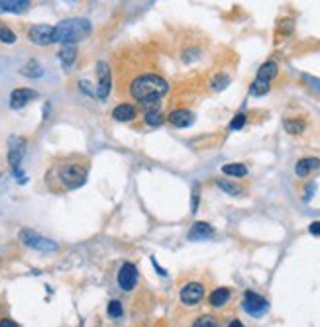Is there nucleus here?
Here are the masks:
<instances>
[{
    "label": "nucleus",
    "instance_id": "obj_1",
    "mask_svg": "<svg viewBox=\"0 0 320 327\" xmlns=\"http://www.w3.org/2000/svg\"><path fill=\"white\" fill-rule=\"evenodd\" d=\"M89 161L85 157H67L55 163L47 173V182L53 190H75L87 182Z\"/></svg>",
    "mask_w": 320,
    "mask_h": 327
},
{
    "label": "nucleus",
    "instance_id": "obj_2",
    "mask_svg": "<svg viewBox=\"0 0 320 327\" xmlns=\"http://www.w3.org/2000/svg\"><path fill=\"white\" fill-rule=\"evenodd\" d=\"M128 92L136 102L150 104V102L161 100L169 92V83L155 73H143V75L132 78Z\"/></svg>",
    "mask_w": 320,
    "mask_h": 327
},
{
    "label": "nucleus",
    "instance_id": "obj_3",
    "mask_svg": "<svg viewBox=\"0 0 320 327\" xmlns=\"http://www.w3.org/2000/svg\"><path fill=\"white\" fill-rule=\"evenodd\" d=\"M90 32H92V25L89 20L85 18H67L63 22L55 25L53 30V43H77L83 41L85 38H89Z\"/></svg>",
    "mask_w": 320,
    "mask_h": 327
},
{
    "label": "nucleus",
    "instance_id": "obj_4",
    "mask_svg": "<svg viewBox=\"0 0 320 327\" xmlns=\"http://www.w3.org/2000/svg\"><path fill=\"white\" fill-rule=\"evenodd\" d=\"M24 153H26V139L10 138V141H8V165H10L14 176L18 178L20 184H24L28 180L26 176L22 175V169H20L22 159H24Z\"/></svg>",
    "mask_w": 320,
    "mask_h": 327
},
{
    "label": "nucleus",
    "instance_id": "obj_5",
    "mask_svg": "<svg viewBox=\"0 0 320 327\" xmlns=\"http://www.w3.org/2000/svg\"><path fill=\"white\" fill-rule=\"evenodd\" d=\"M20 241L30 247V249H36V251H57V243L52 239H47V237H43V235H39L36 231H32V229H22L20 231Z\"/></svg>",
    "mask_w": 320,
    "mask_h": 327
},
{
    "label": "nucleus",
    "instance_id": "obj_6",
    "mask_svg": "<svg viewBox=\"0 0 320 327\" xmlns=\"http://www.w3.org/2000/svg\"><path fill=\"white\" fill-rule=\"evenodd\" d=\"M242 308L245 314L254 315V317H261V315L267 314L269 302L263 298V296L256 294V292H245V294H243Z\"/></svg>",
    "mask_w": 320,
    "mask_h": 327
},
{
    "label": "nucleus",
    "instance_id": "obj_7",
    "mask_svg": "<svg viewBox=\"0 0 320 327\" xmlns=\"http://www.w3.org/2000/svg\"><path fill=\"white\" fill-rule=\"evenodd\" d=\"M96 78H99V83H96V98L104 100V98H108L110 88H112V73H110V67L104 61L96 63Z\"/></svg>",
    "mask_w": 320,
    "mask_h": 327
},
{
    "label": "nucleus",
    "instance_id": "obj_8",
    "mask_svg": "<svg viewBox=\"0 0 320 327\" xmlns=\"http://www.w3.org/2000/svg\"><path fill=\"white\" fill-rule=\"evenodd\" d=\"M53 25H47V24H36L30 28V32H28V38L32 43H36V45H41V47H45V45H52L53 43Z\"/></svg>",
    "mask_w": 320,
    "mask_h": 327
},
{
    "label": "nucleus",
    "instance_id": "obj_9",
    "mask_svg": "<svg viewBox=\"0 0 320 327\" xmlns=\"http://www.w3.org/2000/svg\"><path fill=\"white\" fill-rule=\"evenodd\" d=\"M136 282H138V268H136V264L124 263L120 266V272H118V286L124 292H130V290H134Z\"/></svg>",
    "mask_w": 320,
    "mask_h": 327
},
{
    "label": "nucleus",
    "instance_id": "obj_10",
    "mask_svg": "<svg viewBox=\"0 0 320 327\" xmlns=\"http://www.w3.org/2000/svg\"><path fill=\"white\" fill-rule=\"evenodd\" d=\"M205 298V286L199 282H189L181 288V302L185 306H194Z\"/></svg>",
    "mask_w": 320,
    "mask_h": 327
},
{
    "label": "nucleus",
    "instance_id": "obj_11",
    "mask_svg": "<svg viewBox=\"0 0 320 327\" xmlns=\"http://www.w3.org/2000/svg\"><path fill=\"white\" fill-rule=\"evenodd\" d=\"M36 98H38V92H36V90H32V88H16V90H12V94H10V108L20 110V108H24L26 104H30V102L36 100Z\"/></svg>",
    "mask_w": 320,
    "mask_h": 327
},
{
    "label": "nucleus",
    "instance_id": "obj_12",
    "mask_svg": "<svg viewBox=\"0 0 320 327\" xmlns=\"http://www.w3.org/2000/svg\"><path fill=\"white\" fill-rule=\"evenodd\" d=\"M167 122L175 127H189L192 122H194V114L179 108V110H173V112L167 116Z\"/></svg>",
    "mask_w": 320,
    "mask_h": 327
},
{
    "label": "nucleus",
    "instance_id": "obj_13",
    "mask_svg": "<svg viewBox=\"0 0 320 327\" xmlns=\"http://www.w3.org/2000/svg\"><path fill=\"white\" fill-rule=\"evenodd\" d=\"M316 169H320V159H316V157H305V159H301V161L297 163L294 173H297V176L305 178V176H308L310 173H314Z\"/></svg>",
    "mask_w": 320,
    "mask_h": 327
},
{
    "label": "nucleus",
    "instance_id": "obj_14",
    "mask_svg": "<svg viewBox=\"0 0 320 327\" xmlns=\"http://www.w3.org/2000/svg\"><path fill=\"white\" fill-rule=\"evenodd\" d=\"M212 233H214V227L210 226V224H206V222H196V224L191 227V231H189V239L191 241L208 239V237H212Z\"/></svg>",
    "mask_w": 320,
    "mask_h": 327
},
{
    "label": "nucleus",
    "instance_id": "obj_15",
    "mask_svg": "<svg viewBox=\"0 0 320 327\" xmlns=\"http://www.w3.org/2000/svg\"><path fill=\"white\" fill-rule=\"evenodd\" d=\"M138 116V110L134 104H118L112 110V118L116 122H132Z\"/></svg>",
    "mask_w": 320,
    "mask_h": 327
},
{
    "label": "nucleus",
    "instance_id": "obj_16",
    "mask_svg": "<svg viewBox=\"0 0 320 327\" xmlns=\"http://www.w3.org/2000/svg\"><path fill=\"white\" fill-rule=\"evenodd\" d=\"M30 8V0H0V12L22 14Z\"/></svg>",
    "mask_w": 320,
    "mask_h": 327
},
{
    "label": "nucleus",
    "instance_id": "obj_17",
    "mask_svg": "<svg viewBox=\"0 0 320 327\" xmlns=\"http://www.w3.org/2000/svg\"><path fill=\"white\" fill-rule=\"evenodd\" d=\"M57 57H59V61L63 65L65 69H69L71 65L75 63V59H77V47L73 45V43H67L61 47V51L57 53Z\"/></svg>",
    "mask_w": 320,
    "mask_h": 327
},
{
    "label": "nucleus",
    "instance_id": "obj_18",
    "mask_svg": "<svg viewBox=\"0 0 320 327\" xmlns=\"http://www.w3.org/2000/svg\"><path fill=\"white\" fill-rule=\"evenodd\" d=\"M230 300V288H216L210 296H208V304L212 308H222Z\"/></svg>",
    "mask_w": 320,
    "mask_h": 327
},
{
    "label": "nucleus",
    "instance_id": "obj_19",
    "mask_svg": "<svg viewBox=\"0 0 320 327\" xmlns=\"http://www.w3.org/2000/svg\"><path fill=\"white\" fill-rule=\"evenodd\" d=\"M283 127H285V131H287V133H291V135H299V133H303V131H305L307 124H305L303 120H299V118H285V120H283Z\"/></svg>",
    "mask_w": 320,
    "mask_h": 327
},
{
    "label": "nucleus",
    "instance_id": "obj_20",
    "mask_svg": "<svg viewBox=\"0 0 320 327\" xmlns=\"http://www.w3.org/2000/svg\"><path fill=\"white\" fill-rule=\"evenodd\" d=\"M20 73L24 76H28V78H39V76L43 75V67H41L39 61H36V59H30V61L20 69Z\"/></svg>",
    "mask_w": 320,
    "mask_h": 327
},
{
    "label": "nucleus",
    "instance_id": "obj_21",
    "mask_svg": "<svg viewBox=\"0 0 320 327\" xmlns=\"http://www.w3.org/2000/svg\"><path fill=\"white\" fill-rule=\"evenodd\" d=\"M279 73V67L275 61H267V63H263L259 67V71H257V78H263V80H269L271 83V78H275Z\"/></svg>",
    "mask_w": 320,
    "mask_h": 327
},
{
    "label": "nucleus",
    "instance_id": "obj_22",
    "mask_svg": "<svg viewBox=\"0 0 320 327\" xmlns=\"http://www.w3.org/2000/svg\"><path fill=\"white\" fill-rule=\"evenodd\" d=\"M222 173L228 176H236V178H242L248 175V167L242 163H228L222 167Z\"/></svg>",
    "mask_w": 320,
    "mask_h": 327
},
{
    "label": "nucleus",
    "instance_id": "obj_23",
    "mask_svg": "<svg viewBox=\"0 0 320 327\" xmlns=\"http://www.w3.org/2000/svg\"><path fill=\"white\" fill-rule=\"evenodd\" d=\"M269 92V80H263V78H256L254 85L250 87V94L252 96H263Z\"/></svg>",
    "mask_w": 320,
    "mask_h": 327
},
{
    "label": "nucleus",
    "instance_id": "obj_24",
    "mask_svg": "<svg viewBox=\"0 0 320 327\" xmlns=\"http://www.w3.org/2000/svg\"><path fill=\"white\" fill-rule=\"evenodd\" d=\"M228 85H230V76L224 75V73H218V75H214L212 80H210V87L214 88V90H224Z\"/></svg>",
    "mask_w": 320,
    "mask_h": 327
},
{
    "label": "nucleus",
    "instance_id": "obj_25",
    "mask_svg": "<svg viewBox=\"0 0 320 327\" xmlns=\"http://www.w3.org/2000/svg\"><path fill=\"white\" fill-rule=\"evenodd\" d=\"M145 124L147 126H152V127H157V126H161L163 124V116L159 114V110H147L145 112Z\"/></svg>",
    "mask_w": 320,
    "mask_h": 327
},
{
    "label": "nucleus",
    "instance_id": "obj_26",
    "mask_svg": "<svg viewBox=\"0 0 320 327\" xmlns=\"http://www.w3.org/2000/svg\"><path fill=\"white\" fill-rule=\"evenodd\" d=\"M218 186L224 190L226 194H230V196H238V194H240V186L230 182V180H222V178H220V180H218Z\"/></svg>",
    "mask_w": 320,
    "mask_h": 327
},
{
    "label": "nucleus",
    "instance_id": "obj_27",
    "mask_svg": "<svg viewBox=\"0 0 320 327\" xmlns=\"http://www.w3.org/2000/svg\"><path fill=\"white\" fill-rule=\"evenodd\" d=\"M0 41H2V43H8V45H12L14 41H16V34H14L10 28H6V25H0Z\"/></svg>",
    "mask_w": 320,
    "mask_h": 327
},
{
    "label": "nucleus",
    "instance_id": "obj_28",
    "mask_svg": "<svg viewBox=\"0 0 320 327\" xmlns=\"http://www.w3.org/2000/svg\"><path fill=\"white\" fill-rule=\"evenodd\" d=\"M192 327H218V321L212 315H203L192 323Z\"/></svg>",
    "mask_w": 320,
    "mask_h": 327
},
{
    "label": "nucleus",
    "instance_id": "obj_29",
    "mask_svg": "<svg viewBox=\"0 0 320 327\" xmlns=\"http://www.w3.org/2000/svg\"><path fill=\"white\" fill-rule=\"evenodd\" d=\"M122 312H124V310H122V304L118 302V300H112V302L108 304V315H110V317H120Z\"/></svg>",
    "mask_w": 320,
    "mask_h": 327
},
{
    "label": "nucleus",
    "instance_id": "obj_30",
    "mask_svg": "<svg viewBox=\"0 0 320 327\" xmlns=\"http://www.w3.org/2000/svg\"><path fill=\"white\" fill-rule=\"evenodd\" d=\"M243 124H245V114H238L230 122V129H240Z\"/></svg>",
    "mask_w": 320,
    "mask_h": 327
},
{
    "label": "nucleus",
    "instance_id": "obj_31",
    "mask_svg": "<svg viewBox=\"0 0 320 327\" xmlns=\"http://www.w3.org/2000/svg\"><path fill=\"white\" fill-rule=\"evenodd\" d=\"M196 206H199V188H194V190H192V206H191L192 214L196 212Z\"/></svg>",
    "mask_w": 320,
    "mask_h": 327
},
{
    "label": "nucleus",
    "instance_id": "obj_32",
    "mask_svg": "<svg viewBox=\"0 0 320 327\" xmlns=\"http://www.w3.org/2000/svg\"><path fill=\"white\" fill-rule=\"evenodd\" d=\"M308 231H310L312 235H320V222H314V224H310Z\"/></svg>",
    "mask_w": 320,
    "mask_h": 327
},
{
    "label": "nucleus",
    "instance_id": "obj_33",
    "mask_svg": "<svg viewBox=\"0 0 320 327\" xmlns=\"http://www.w3.org/2000/svg\"><path fill=\"white\" fill-rule=\"evenodd\" d=\"M0 327H18V323L12 319H0Z\"/></svg>",
    "mask_w": 320,
    "mask_h": 327
},
{
    "label": "nucleus",
    "instance_id": "obj_34",
    "mask_svg": "<svg viewBox=\"0 0 320 327\" xmlns=\"http://www.w3.org/2000/svg\"><path fill=\"white\" fill-rule=\"evenodd\" d=\"M228 327H243L242 321H238V319H234V321H230V325Z\"/></svg>",
    "mask_w": 320,
    "mask_h": 327
},
{
    "label": "nucleus",
    "instance_id": "obj_35",
    "mask_svg": "<svg viewBox=\"0 0 320 327\" xmlns=\"http://www.w3.org/2000/svg\"><path fill=\"white\" fill-rule=\"evenodd\" d=\"M0 253H2V249H0Z\"/></svg>",
    "mask_w": 320,
    "mask_h": 327
}]
</instances>
